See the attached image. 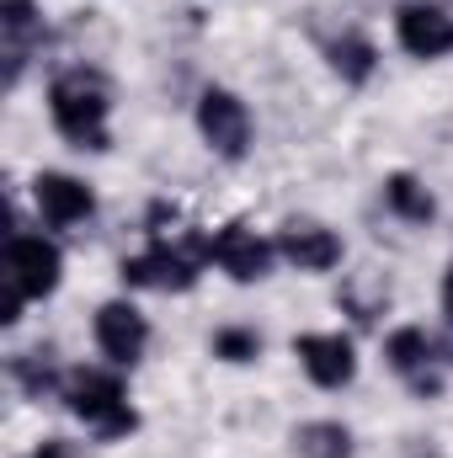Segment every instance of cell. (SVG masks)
<instances>
[{"instance_id":"12","label":"cell","mask_w":453,"mask_h":458,"mask_svg":"<svg viewBox=\"0 0 453 458\" xmlns=\"http://www.w3.org/2000/svg\"><path fill=\"white\" fill-rule=\"evenodd\" d=\"M384 357H389V368L400 373V378H411L422 394H438V346L432 336L422 331V326H400L389 342H384Z\"/></svg>"},{"instance_id":"6","label":"cell","mask_w":453,"mask_h":458,"mask_svg":"<svg viewBox=\"0 0 453 458\" xmlns=\"http://www.w3.org/2000/svg\"><path fill=\"white\" fill-rule=\"evenodd\" d=\"M272 256H278V245H267L256 229L245 225H225L209 240V261H219V272H229L235 283H261Z\"/></svg>"},{"instance_id":"10","label":"cell","mask_w":453,"mask_h":458,"mask_svg":"<svg viewBox=\"0 0 453 458\" xmlns=\"http://www.w3.org/2000/svg\"><path fill=\"white\" fill-rule=\"evenodd\" d=\"M278 256L288 261V267H299V272H331L341 261V240L337 229L315 225V219H294V225L278 229Z\"/></svg>"},{"instance_id":"4","label":"cell","mask_w":453,"mask_h":458,"mask_svg":"<svg viewBox=\"0 0 453 458\" xmlns=\"http://www.w3.org/2000/svg\"><path fill=\"white\" fill-rule=\"evenodd\" d=\"M198 133L209 139V149L214 155H225V160H240L245 149H251V113H245V102L235 97V91H203L198 97Z\"/></svg>"},{"instance_id":"3","label":"cell","mask_w":453,"mask_h":458,"mask_svg":"<svg viewBox=\"0 0 453 458\" xmlns=\"http://www.w3.org/2000/svg\"><path fill=\"white\" fill-rule=\"evenodd\" d=\"M59 272H64V256L54 240H43V234H11L5 240V283L21 299H48L59 288Z\"/></svg>"},{"instance_id":"5","label":"cell","mask_w":453,"mask_h":458,"mask_svg":"<svg viewBox=\"0 0 453 458\" xmlns=\"http://www.w3.org/2000/svg\"><path fill=\"white\" fill-rule=\"evenodd\" d=\"M395 38L411 59H443L453 48V16L432 0H411L395 16Z\"/></svg>"},{"instance_id":"15","label":"cell","mask_w":453,"mask_h":458,"mask_svg":"<svg viewBox=\"0 0 453 458\" xmlns=\"http://www.w3.org/2000/svg\"><path fill=\"white\" fill-rule=\"evenodd\" d=\"M384 203L400 214V219H411V225H427L432 214H438V203H432V192L416 182V176H406V171H395L389 182H384Z\"/></svg>"},{"instance_id":"1","label":"cell","mask_w":453,"mask_h":458,"mask_svg":"<svg viewBox=\"0 0 453 458\" xmlns=\"http://www.w3.org/2000/svg\"><path fill=\"white\" fill-rule=\"evenodd\" d=\"M107 86L91 70H64L48 86V117L75 149H107Z\"/></svg>"},{"instance_id":"19","label":"cell","mask_w":453,"mask_h":458,"mask_svg":"<svg viewBox=\"0 0 453 458\" xmlns=\"http://www.w3.org/2000/svg\"><path fill=\"white\" fill-rule=\"evenodd\" d=\"M443 315L453 320V261H449V277H443Z\"/></svg>"},{"instance_id":"7","label":"cell","mask_w":453,"mask_h":458,"mask_svg":"<svg viewBox=\"0 0 453 458\" xmlns=\"http://www.w3.org/2000/svg\"><path fill=\"white\" fill-rule=\"evenodd\" d=\"M97 346H102V357H107L113 368H133V362L144 357V346H150L144 315H139L128 299L102 304V310H97Z\"/></svg>"},{"instance_id":"11","label":"cell","mask_w":453,"mask_h":458,"mask_svg":"<svg viewBox=\"0 0 453 458\" xmlns=\"http://www.w3.org/2000/svg\"><path fill=\"white\" fill-rule=\"evenodd\" d=\"M32 203H38V214L54 229L81 225V219H91V208H97L91 187H86L81 176H64V171H43V176L32 182Z\"/></svg>"},{"instance_id":"14","label":"cell","mask_w":453,"mask_h":458,"mask_svg":"<svg viewBox=\"0 0 453 458\" xmlns=\"http://www.w3.org/2000/svg\"><path fill=\"white\" fill-rule=\"evenodd\" d=\"M294 454L299 458H352V432L341 421H304L294 432Z\"/></svg>"},{"instance_id":"17","label":"cell","mask_w":453,"mask_h":458,"mask_svg":"<svg viewBox=\"0 0 453 458\" xmlns=\"http://www.w3.org/2000/svg\"><path fill=\"white\" fill-rule=\"evenodd\" d=\"M214 357H225V362H256L261 357V336L245 331V326H229V331L214 336Z\"/></svg>"},{"instance_id":"2","label":"cell","mask_w":453,"mask_h":458,"mask_svg":"<svg viewBox=\"0 0 453 458\" xmlns=\"http://www.w3.org/2000/svg\"><path fill=\"white\" fill-rule=\"evenodd\" d=\"M64 400H70V411H75L97 437H128V432L139 427V416H133V405H128L117 373L75 368V373L64 378Z\"/></svg>"},{"instance_id":"8","label":"cell","mask_w":453,"mask_h":458,"mask_svg":"<svg viewBox=\"0 0 453 458\" xmlns=\"http://www.w3.org/2000/svg\"><path fill=\"white\" fill-rule=\"evenodd\" d=\"M294 357L304 362V373L321 384V389H346L352 373H357V352L341 331H310L294 342Z\"/></svg>"},{"instance_id":"16","label":"cell","mask_w":453,"mask_h":458,"mask_svg":"<svg viewBox=\"0 0 453 458\" xmlns=\"http://www.w3.org/2000/svg\"><path fill=\"white\" fill-rule=\"evenodd\" d=\"M331 64H337L341 81H368L373 75V43L357 38V32H346V38L331 43Z\"/></svg>"},{"instance_id":"13","label":"cell","mask_w":453,"mask_h":458,"mask_svg":"<svg viewBox=\"0 0 453 458\" xmlns=\"http://www.w3.org/2000/svg\"><path fill=\"white\" fill-rule=\"evenodd\" d=\"M38 5L32 0H0V38H5V59H11V81H16V70H21V59H27V48H32V38H38Z\"/></svg>"},{"instance_id":"9","label":"cell","mask_w":453,"mask_h":458,"mask_svg":"<svg viewBox=\"0 0 453 458\" xmlns=\"http://www.w3.org/2000/svg\"><path fill=\"white\" fill-rule=\"evenodd\" d=\"M123 283L128 288H155V293H187L198 283V261L171 250V245H150L144 256L123 261Z\"/></svg>"},{"instance_id":"18","label":"cell","mask_w":453,"mask_h":458,"mask_svg":"<svg viewBox=\"0 0 453 458\" xmlns=\"http://www.w3.org/2000/svg\"><path fill=\"white\" fill-rule=\"evenodd\" d=\"M32 458H75V448H70V443H59V437H48V443H43Z\"/></svg>"}]
</instances>
